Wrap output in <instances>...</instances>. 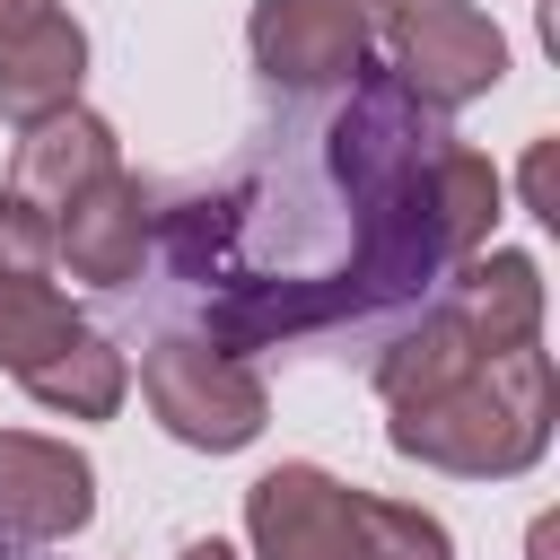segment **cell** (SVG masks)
I'll return each mask as SVG.
<instances>
[{
	"label": "cell",
	"instance_id": "1",
	"mask_svg": "<svg viewBox=\"0 0 560 560\" xmlns=\"http://www.w3.org/2000/svg\"><path fill=\"white\" fill-rule=\"evenodd\" d=\"M499 228V166L411 96L385 61L332 88H289L245 149L149 201V306L210 350H341L420 315Z\"/></svg>",
	"mask_w": 560,
	"mask_h": 560
},
{
	"label": "cell",
	"instance_id": "2",
	"mask_svg": "<svg viewBox=\"0 0 560 560\" xmlns=\"http://www.w3.org/2000/svg\"><path fill=\"white\" fill-rule=\"evenodd\" d=\"M551 411H560L551 350L516 341V350L472 359L455 385H438L420 402H394L385 438L411 464H438V472H464V481H508L551 446Z\"/></svg>",
	"mask_w": 560,
	"mask_h": 560
},
{
	"label": "cell",
	"instance_id": "3",
	"mask_svg": "<svg viewBox=\"0 0 560 560\" xmlns=\"http://www.w3.org/2000/svg\"><path fill=\"white\" fill-rule=\"evenodd\" d=\"M140 394H149L158 429L184 438V446H201V455L254 446V438H262V411H271L262 376H254L236 350H210L201 332H158V341L140 350Z\"/></svg>",
	"mask_w": 560,
	"mask_h": 560
},
{
	"label": "cell",
	"instance_id": "4",
	"mask_svg": "<svg viewBox=\"0 0 560 560\" xmlns=\"http://www.w3.org/2000/svg\"><path fill=\"white\" fill-rule=\"evenodd\" d=\"M376 44L394 52L385 70L411 96H429L438 114H455V105H472V96H490L508 79V35L472 0H394Z\"/></svg>",
	"mask_w": 560,
	"mask_h": 560
},
{
	"label": "cell",
	"instance_id": "5",
	"mask_svg": "<svg viewBox=\"0 0 560 560\" xmlns=\"http://www.w3.org/2000/svg\"><path fill=\"white\" fill-rule=\"evenodd\" d=\"M385 18L394 0H254L245 44L271 88H332L376 52Z\"/></svg>",
	"mask_w": 560,
	"mask_h": 560
},
{
	"label": "cell",
	"instance_id": "6",
	"mask_svg": "<svg viewBox=\"0 0 560 560\" xmlns=\"http://www.w3.org/2000/svg\"><path fill=\"white\" fill-rule=\"evenodd\" d=\"M245 534H254V560H368L359 490L332 481L324 464H271L245 490Z\"/></svg>",
	"mask_w": 560,
	"mask_h": 560
},
{
	"label": "cell",
	"instance_id": "7",
	"mask_svg": "<svg viewBox=\"0 0 560 560\" xmlns=\"http://www.w3.org/2000/svg\"><path fill=\"white\" fill-rule=\"evenodd\" d=\"M70 332H88L70 315V298L52 289V219L26 210L18 192H0V368L26 376L35 359H52Z\"/></svg>",
	"mask_w": 560,
	"mask_h": 560
},
{
	"label": "cell",
	"instance_id": "8",
	"mask_svg": "<svg viewBox=\"0 0 560 560\" xmlns=\"http://www.w3.org/2000/svg\"><path fill=\"white\" fill-rule=\"evenodd\" d=\"M96 516V464L61 438L0 429V534L18 542H70Z\"/></svg>",
	"mask_w": 560,
	"mask_h": 560
},
{
	"label": "cell",
	"instance_id": "9",
	"mask_svg": "<svg viewBox=\"0 0 560 560\" xmlns=\"http://www.w3.org/2000/svg\"><path fill=\"white\" fill-rule=\"evenodd\" d=\"M52 262L70 271V280H88V289H131L140 280V262H149V192H140V175H96L61 219H52Z\"/></svg>",
	"mask_w": 560,
	"mask_h": 560
},
{
	"label": "cell",
	"instance_id": "10",
	"mask_svg": "<svg viewBox=\"0 0 560 560\" xmlns=\"http://www.w3.org/2000/svg\"><path fill=\"white\" fill-rule=\"evenodd\" d=\"M96 175H114V122H96V114H79V105H61V114H44V122H26V140H18V166H9V192L26 201V210H44V219H61Z\"/></svg>",
	"mask_w": 560,
	"mask_h": 560
},
{
	"label": "cell",
	"instance_id": "11",
	"mask_svg": "<svg viewBox=\"0 0 560 560\" xmlns=\"http://www.w3.org/2000/svg\"><path fill=\"white\" fill-rule=\"evenodd\" d=\"M79 79H88V35H79V18L44 9V18H26V26L0 35V114H9L18 131L44 122V114H61V105H79Z\"/></svg>",
	"mask_w": 560,
	"mask_h": 560
},
{
	"label": "cell",
	"instance_id": "12",
	"mask_svg": "<svg viewBox=\"0 0 560 560\" xmlns=\"http://www.w3.org/2000/svg\"><path fill=\"white\" fill-rule=\"evenodd\" d=\"M44 411H70V420H114L122 411V385H131V368H122V350L114 341H96V332H70L52 359H35L26 376H18Z\"/></svg>",
	"mask_w": 560,
	"mask_h": 560
},
{
	"label": "cell",
	"instance_id": "13",
	"mask_svg": "<svg viewBox=\"0 0 560 560\" xmlns=\"http://www.w3.org/2000/svg\"><path fill=\"white\" fill-rule=\"evenodd\" d=\"M359 534H368V560H455V534L411 499H368L359 490Z\"/></svg>",
	"mask_w": 560,
	"mask_h": 560
},
{
	"label": "cell",
	"instance_id": "14",
	"mask_svg": "<svg viewBox=\"0 0 560 560\" xmlns=\"http://www.w3.org/2000/svg\"><path fill=\"white\" fill-rule=\"evenodd\" d=\"M525 210H534V219H560V201H551V131H542L534 158H525Z\"/></svg>",
	"mask_w": 560,
	"mask_h": 560
},
{
	"label": "cell",
	"instance_id": "15",
	"mask_svg": "<svg viewBox=\"0 0 560 560\" xmlns=\"http://www.w3.org/2000/svg\"><path fill=\"white\" fill-rule=\"evenodd\" d=\"M44 9H52V0H0V35H9V26H26V18H44Z\"/></svg>",
	"mask_w": 560,
	"mask_h": 560
},
{
	"label": "cell",
	"instance_id": "16",
	"mask_svg": "<svg viewBox=\"0 0 560 560\" xmlns=\"http://www.w3.org/2000/svg\"><path fill=\"white\" fill-rule=\"evenodd\" d=\"M0 560H52V542H18V534H0Z\"/></svg>",
	"mask_w": 560,
	"mask_h": 560
},
{
	"label": "cell",
	"instance_id": "17",
	"mask_svg": "<svg viewBox=\"0 0 560 560\" xmlns=\"http://www.w3.org/2000/svg\"><path fill=\"white\" fill-rule=\"evenodd\" d=\"M175 560H236V551H228V542H219V534H210V542H184V551H175Z\"/></svg>",
	"mask_w": 560,
	"mask_h": 560
},
{
	"label": "cell",
	"instance_id": "18",
	"mask_svg": "<svg viewBox=\"0 0 560 560\" xmlns=\"http://www.w3.org/2000/svg\"><path fill=\"white\" fill-rule=\"evenodd\" d=\"M551 551H560V525L542 516V525H534V560H551Z\"/></svg>",
	"mask_w": 560,
	"mask_h": 560
}]
</instances>
